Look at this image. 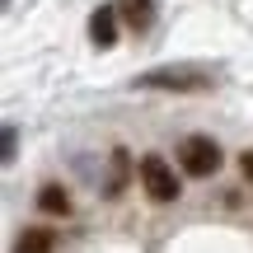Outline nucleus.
<instances>
[{
  "label": "nucleus",
  "mask_w": 253,
  "mask_h": 253,
  "mask_svg": "<svg viewBox=\"0 0 253 253\" xmlns=\"http://www.w3.org/2000/svg\"><path fill=\"white\" fill-rule=\"evenodd\" d=\"M136 89H173V94L211 89V71H202V66H160V71L136 75Z\"/></svg>",
  "instance_id": "obj_1"
},
{
  "label": "nucleus",
  "mask_w": 253,
  "mask_h": 253,
  "mask_svg": "<svg viewBox=\"0 0 253 253\" xmlns=\"http://www.w3.org/2000/svg\"><path fill=\"white\" fill-rule=\"evenodd\" d=\"M178 164L192 178H211V173L220 169V145L211 141V136H188V141L178 145Z\"/></svg>",
  "instance_id": "obj_2"
},
{
  "label": "nucleus",
  "mask_w": 253,
  "mask_h": 253,
  "mask_svg": "<svg viewBox=\"0 0 253 253\" xmlns=\"http://www.w3.org/2000/svg\"><path fill=\"white\" fill-rule=\"evenodd\" d=\"M141 188L150 202H173L178 197V178H173V169L160 160V155H145L141 160Z\"/></svg>",
  "instance_id": "obj_3"
},
{
  "label": "nucleus",
  "mask_w": 253,
  "mask_h": 253,
  "mask_svg": "<svg viewBox=\"0 0 253 253\" xmlns=\"http://www.w3.org/2000/svg\"><path fill=\"white\" fill-rule=\"evenodd\" d=\"M89 42L94 47H113L118 42V5H99L89 14Z\"/></svg>",
  "instance_id": "obj_4"
},
{
  "label": "nucleus",
  "mask_w": 253,
  "mask_h": 253,
  "mask_svg": "<svg viewBox=\"0 0 253 253\" xmlns=\"http://www.w3.org/2000/svg\"><path fill=\"white\" fill-rule=\"evenodd\" d=\"M118 14L136 28V33H145V28L155 24V0H118Z\"/></svg>",
  "instance_id": "obj_5"
},
{
  "label": "nucleus",
  "mask_w": 253,
  "mask_h": 253,
  "mask_svg": "<svg viewBox=\"0 0 253 253\" xmlns=\"http://www.w3.org/2000/svg\"><path fill=\"white\" fill-rule=\"evenodd\" d=\"M52 249H56V235H52V230H42V225L24 230V235L14 239V253H52Z\"/></svg>",
  "instance_id": "obj_6"
},
{
  "label": "nucleus",
  "mask_w": 253,
  "mask_h": 253,
  "mask_svg": "<svg viewBox=\"0 0 253 253\" xmlns=\"http://www.w3.org/2000/svg\"><path fill=\"white\" fill-rule=\"evenodd\" d=\"M38 211H47V216H66V211H71V197H66V188L47 183V188L38 192Z\"/></svg>",
  "instance_id": "obj_7"
},
{
  "label": "nucleus",
  "mask_w": 253,
  "mask_h": 253,
  "mask_svg": "<svg viewBox=\"0 0 253 253\" xmlns=\"http://www.w3.org/2000/svg\"><path fill=\"white\" fill-rule=\"evenodd\" d=\"M5 164H14V126H5Z\"/></svg>",
  "instance_id": "obj_8"
},
{
  "label": "nucleus",
  "mask_w": 253,
  "mask_h": 253,
  "mask_svg": "<svg viewBox=\"0 0 253 253\" xmlns=\"http://www.w3.org/2000/svg\"><path fill=\"white\" fill-rule=\"evenodd\" d=\"M239 169H244V178L253 183V150H244V155H239Z\"/></svg>",
  "instance_id": "obj_9"
}]
</instances>
